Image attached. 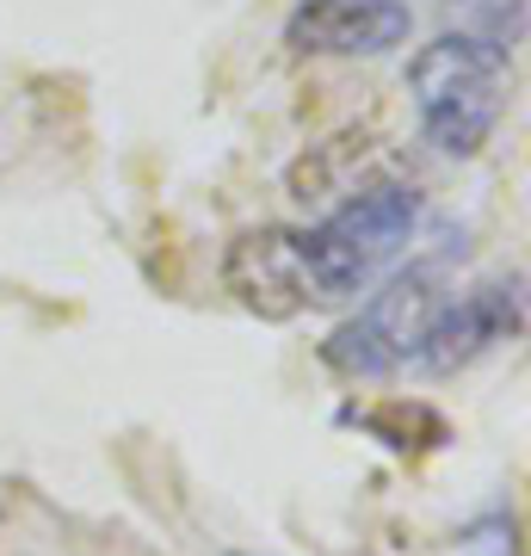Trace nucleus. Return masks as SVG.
Listing matches in <instances>:
<instances>
[{"mask_svg":"<svg viewBox=\"0 0 531 556\" xmlns=\"http://www.w3.org/2000/svg\"><path fill=\"white\" fill-rule=\"evenodd\" d=\"M408 93L414 118L427 130L439 155H476L494 137V124L507 112L513 93V62L507 50L482 31H445L408 62Z\"/></svg>","mask_w":531,"mask_h":556,"instance_id":"f257e3e1","label":"nucleus"},{"mask_svg":"<svg viewBox=\"0 0 531 556\" xmlns=\"http://www.w3.org/2000/svg\"><path fill=\"white\" fill-rule=\"evenodd\" d=\"M420 229V192L414 186H365L358 199H346L334 217H321L315 229H296V254H303V278H309L315 303H346L390 266Z\"/></svg>","mask_w":531,"mask_h":556,"instance_id":"f03ea898","label":"nucleus"},{"mask_svg":"<svg viewBox=\"0 0 531 556\" xmlns=\"http://www.w3.org/2000/svg\"><path fill=\"white\" fill-rule=\"evenodd\" d=\"M439 303H445L439 266H408L353 321H340L334 334L321 340V358L334 365L340 378H390L408 358H420V340L433 328Z\"/></svg>","mask_w":531,"mask_h":556,"instance_id":"7ed1b4c3","label":"nucleus"},{"mask_svg":"<svg viewBox=\"0 0 531 556\" xmlns=\"http://www.w3.org/2000/svg\"><path fill=\"white\" fill-rule=\"evenodd\" d=\"M408 0H296L285 20V43L296 56H383L408 43Z\"/></svg>","mask_w":531,"mask_h":556,"instance_id":"20e7f679","label":"nucleus"},{"mask_svg":"<svg viewBox=\"0 0 531 556\" xmlns=\"http://www.w3.org/2000/svg\"><path fill=\"white\" fill-rule=\"evenodd\" d=\"M526 328V298H519V278H494V285H470L457 298L439 303L433 328L420 340V365L427 371H464L470 358H482L489 346L513 340Z\"/></svg>","mask_w":531,"mask_h":556,"instance_id":"39448f33","label":"nucleus"},{"mask_svg":"<svg viewBox=\"0 0 531 556\" xmlns=\"http://www.w3.org/2000/svg\"><path fill=\"white\" fill-rule=\"evenodd\" d=\"M223 285L260 321H291L315 303L309 278H303V254H296V229H248V236H236L229 254H223Z\"/></svg>","mask_w":531,"mask_h":556,"instance_id":"423d86ee","label":"nucleus"},{"mask_svg":"<svg viewBox=\"0 0 531 556\" xmlns=\"http://www.w3.org/2000/svg\"><path fill=\"white\" fill-rule=\"evenodd\" d=\"M346 420H358L365 433H377L390 452H427L445 439V420L427 408V402H383V408H346Z\"/></svg>","mask_w":531,"mask_h":556,"instance_id":"0eeeda50","label":"nucleus"}]
</instances>
